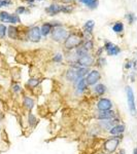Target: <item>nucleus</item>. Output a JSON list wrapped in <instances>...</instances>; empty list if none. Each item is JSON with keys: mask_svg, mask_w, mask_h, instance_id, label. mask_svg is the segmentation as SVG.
I'll list each match as a JSON object with an SVG mask.
<instances>
[{"mask_svg": "<svg viewBox=\"0 0 137 154\" xmlns=\"http://www.w3.org/2000/svg\"><path fill=\"white\" fill-rule=\"evenodd\" d=\"M84 79H86V82L88 84V86H94L97 83H99V81L101 79V74L99 70H96V69L90 70L88 75L84 77Z\"/></svg>", "mask_w": 137, "mask_h": 154, "instance_id": "6", "label": "nucleus"}, {"mask_svg": "<svg viewBox=\"0 0 137 154\" xmlns=\"http://www.w3.org/2000/svg\"><path fill=\"white\" fill-rule=\"evenodd\" d=\"M94 28V22L93 21H88L84 25V32L88 34H91Z\"/></svg>", "mask_w": 137, "mask_h": 154, "instance_id": "23", "label": "nucleus"}, {"mask_svg": "<svg viewBox=\"0 0 137 154\" xmlns=\"http://www.w3.org/2000/svg\"><path fill=\"white\" fill-rule=\"evenodd\" d=\"M11 3V0H0V7L9 5Z\"/></svg>", "mask_w": 137, "mask_h": 154, "instance_id": "31", "label": "nucleus"}, {"mask_svg": "<svg viewBox=\"0 0 137 154\" xmlns=\"http://www.w3.org/2000/svg\"><path fill=\"white\" fill-rule=\"evenodd\" d=\"M97 4H98V1H97V0H93V1H92L88 6H90V7H92V8H93V7L97 6Z\"/></svg>", "mask_w": 137, "mask_h": 154, "instance_id": "34", "label": "nucleus"}, {"mask_svg": "<svg viewBox=\"0 0 137 154\" xmlns=\"http://www.w3.org/2000/svg\"><path fill=\"white\" fill-rule=\"evenodd\" d=\"M94 63H95V60L88 53L84 54V56L79 57L76 64L78 65V67H87V68H90L91 66L94 65Z\"/></svg>", "mask_w": 137, "mask_h": 154, "instance_id": "8", "label": "nucleus"}, {"mask_svg": "<svg viewBox=\"0 0 137 154\" xmlns=\"http://www.w3.org/2000/svg\"><path fill=\"white\" fill-rule=\"evenodd\" d=\"M66 79L68 81H70L72 83H76L78 81V75H76V68H71L68 69L66 72Z\"/></svg>", "mask_w": 137, "mask_h": 154, "instance_id": "17", "label": "nucleus"}, {"mask_svg": "<svg viewBox=\"0 0 137 154\" xmlns=\"http://www.w3.org/2000/svg\"><path fill=\"white\" fill-rule=\"evenodd\" d=\"M53 39L55 41L60 42V41H63L64 39H66L68 37V34H67V31L62 27H57L53 30Z\"/></svg>", "mask_w": 137, "mask_h": 154, "instance_id": "9", "label": "nucleus"}, {"mask_svg": "<svg viewBox=\"0 0 137 154\" xmlns=\"http://www.w3.org/2000/svg\"><path fill=\"white\" fill-rule=\"evenodd\" d=\"M11 91H12V93H14V94L19 95V94H21L22 91H23V88H22L19 83H14L11 85Z\"/></svg>", "mask_w": 137, "mask_h": 154, "instance_id": "24", "label": "nucleus"}, {"mask_svg": "<svg viewBox=\"0 0 137 154\" xmlns=\"http://www.w3.org/2000/svg\"><path fill=\"white\" fill-rule=\"evenodd\" d=\"M27 123H28L30 128H36V125H38V119H37L35 114L32 112H28V114H27Z\"/></svg>", "mask_w": 137, "mask_h": 154, "instance_id": "18", "label": "nucleus"}, {"mask_svg": "<svg viewBox=\"0 0 137 154\" xmlns=\"http://www.w3.org/2000/svg\"><path fill=\"white\" fill-rule=\"evenodd\" d=\"M62 60H63V54H55V57H54V61L56 62V63H61Z\"/></svg>", "mask_w": 137, "mask_h": 154, "instance_id": "30", "label": "nucleus"}, {"mask_svg": "<svg viewBox=\"0 0 137 154\" xmlns=\"http://www.w3.org/2000/svg\"><path fill=\"white\" fill-rule=\"evenodd\" d=\"M51 29H52V25L51 24H44L43 26L41 27V29H40L41 35L46 36L49 32H51Z\"/></svg>", "mask_w": 137, "mask_h": 154, "instance_id": "22", "label": "nucleus"}, {"mask_svg": "<svg viewBox=\"0 0 137 154\" xmlns=\"http://www.w3.org/2000/svg\"><path fill=\"white\" fill-rule=\"evenodd\" d=\"M96 109L97 111H107L113 109V103L110 99L105 98V97H101L98 99L96 103Z\"/></svg>", "mask_w": 137, "mask_h": 154, "instance_id": "4", "label": "nucleus"}, {"mask_svg": "<svg viewBox=\"0 0 137 154\" xmlns=\"http://www.w3.org/2000/svg\"><path fill=\"white\" fill-rule=\"evenodd\" d=\"M41 38V32L38 27H33L28 32V39L32 42H38Z\"/></svg>", "mask_w": 137, "mask_h": 154, "instance_id": "11", "label": "nucleus"}, {"mask_svg": "<svg viewBox=\"0 0 137 154\" xmlns=\"http://www.w3.org/2000/svg\"><path fill=\"white\" fill-rule=\"evenodd\" d=\"M39 84H40V80L37 78H30L28 80V82H27V85H28L31 89L36 88Z\"/></svg>", "mask_w": 137, "mask_h": 154, "instance_id": "20", "label": "nucleus"}, {"mask_svg": "<svg viewBox=\"0 0 137 154\" xmlns=\"http://www.w3.org/2000/svg\"><path fill=\"white\" fill-rule=\"evenodd\" d=\"M6 34V27L4 25H0V38H4Z\"/></svg>", "mask_w": 137, "mask_h": 154, "instance_id": "29", "label": "nucleus"}, {"mask_svg": "<svg viewBox=\"0 0 137 154\" xmlns=\"http://www.w3.org/2000/svg\"><path fill=\"white\" fill-rule=\"evenodd\" d=\"M92 91H93L94 95L97 96L98 98H101V97H103L106 94V91H107V88H106L105 84H103V83H97L96 85L93 86Z\"/></svg>", "mask_w": 137, "mask_h": 154, "instance_id": "14", "label": "nucleus"}, {"mask_svg": "<svg viewBox=\"0 0 137 154\" xmlns=\"http://www.w3.org/2000/svg\"><path fill=\"white\" fill-rule=\"evenodd\" d=\"M8 23H11V24H18L20 23V18L17 14H11L9 17V21Z\"/></svg>", "mask_w": 137, "mask_h": 154, "instance_id": "27", "label": "nucleus"}, {"mask_svg": "<svg viewBox=\"0 0 137 154\" xmlns=\"http://www.w3.org/2000/svg\"><path fill=\"white\" fill-rule=\"evenodd\" d=\"M118 123H121V119H119V116H116V117L113 119H107V120H98L97 125H98L99 130L108 131L113 126L118 125Z\"/></svg>", "mask_w": 137, "mask_h": 154, "instance_id": "5", "label": "nucleus"}, {"mask_svg": "<svg viewBox=\"0 0 137 154\" xmlns=\"http://www.w3.org/2000/svg\"><path fill=\"white\" fill-rule=\"evenodd\" d=\"M126 131V125L124 123H118L108 131V134L110 136H119V135H124Z\"/></svg>", "mask_w": 137, "mask_h": 154, "instance_id": "13", "label": "nucleus"}, {"mask_svg": "<svg viewBox=\"0 0 137 154\" xmlns=\"http://www.w3.org/2000/svg\"><path fill=\"white\" fill-rule=\"evenodd\" d=\"M25 11V8L24 7H19L18 9H17V14H23V12Z\"/></svg>", "mask_w": 137, "mask_h": 154, "instance_id": "35", "label": "nucleus"}, {"mask_svg": "<svg viewBox=\"0 0 137 154\" xmlns=\"http://www.w3.org/2000/svg\"><path fill=\"white\" fill-rule=\"evenodd\" d=\"M126 96H127V103H128L129 112L132 116L137 115V108L135 103V95H134L133 88L131 86H126Z\"/></svg>", "mask_w": 137, "mask_h": 154, "instance_id": "2", "label": "nucleus"}, {"mask_svg": "<svg viewBox=\"0 0 137 154\" xmlns=\"http://www.w3.org/2000/svg\"><path fill=\"white\" fill-rule=\"evenodd\" d=\"M22 105L28 112H31L34 107H35V101H34V99L32 97L24 95L22 97Z\"/></svg>", "mask_w": 137, "mask_h": 154, "instance_id": "10", "label": "nucleus"}, {"mask_svg": "<svg viewBox=\"0 0 137 154\" xmlns=\"http://www.w3.org/2000/svg\"><path fill=\"white\" fill-rule=\"evenodd\" d=\"M0 133H1V126H0Z\"/></svg>", "mask_w": 137, "mask_h": 154, "instance_id": "43", "label": "nucleus"}, {"mask_svg": "<svg viewBox=\"0 0 137 154\" xmlns=\"http://www.w3.org/2000/svg\"><path fill=\"white\" fill-rule=\"evenodd\" d=\"M133 154H137V147L134 148V150H133Z\"/></svg>", "mask_w": 137, "mask_h": 154, "instance_id": "40", "label": "nucleus"}, {"mask_svg": "<svg viewBox=\"0 0 137 154\" xmlns=\"http://www.w3.org/2000/svg\"><path fill=\"white\" fill-rule=\"evenodd\" d=\"M18 29L14 26H11L8 28V36L11 39H18Z\"/></svg>", "mask_w": 137, "mask_h": 154, "instance_id": "21", "label": "nucleus"}, {"mask_svg": "<svg viewBox=\"0 0 137 154\" xmlns=\"http://www.w3.org/2000/svg\"><path fill=\"white\" fill-rule=\"evenodd\" d=\"M81 38L78 35H76V34H71V35H69L65 39V42H64V46H65V48L68 49V51L78 48V46H81Z\"/></svg>", "mask_w": 137, "mask_h": 154, "instance_id": "3", "label": "nucleus"}, {"mask_svg": "<svg viewBox=\"0 0 137 154\" xmlns=\"http://www.w3.org/2000/svg\"><path fill=\"white\" fill-rule=\"evenodd\" d=\"M46 11L51 14H56L60 11L69 12V11H71V8H69V7H67V6H59V5H55V4H53V5H51L49 8H46Z\"/></svg>", "mask_w": 137, "mask_h": 154, "instance_id": "15", "label": "nucleus"}, {"mask_svg": "<svg viewBox=\"0 0 137 154\" xmlns=\"http://www.w3.org/2000/svg\"><path fill=\"white\" fill-rule=\"evenodd\" d=\"M62 1H63L64 3H69V2H71L72 0H62Z\"/></svg>", "mask_w": 137, "mask_h": 154, "instance_id": "39", "label": "nucleus"}, {"mask_svg": "<svg viewBox=\"0 0 137 154\" xmlns=\"http://www.w3.org/2000/svg\"><path fill=\"white\" fill-rule=\"evenodd\" d=\"M132 67V65H131V62H129V63H127V65H126V68L127 69H130Z\"/></svg>", "mask_w": 137, "mask_h": 154, "instance_id": "38", "label": "nucleus"}, {"mask_svg": "<svg viewBox=\"0 0 137 154\" xmlns=\"http://www.w3.org/2000/svg\"><path fill=\"white\" fill-rule=\"evenodd\" d=\"M75 85H76V88H75L76 91H78L79 95L86 93V91L89 89V86H88V84H87L86 79H84V78H81V79H79L78 82L75 83Z\"/></svg>", "mask_w": 137, "mask_h": 154, "instance_id": "16", "label": "nucleus"}, {"mask_svg": "<svg viewBox=\"0 0 137 154\" xmlns=\"http://www.w3.org/2000/svg\"><path fill=\"white\" fill-rule=\"evenodd\" d=\"M128 19H129V23H133L134 20H135V17H134L133 14H128Z\"/></svg>", "mask_w": 137, "mask_h": 154, "instance_id": "33", "label": "nucleus"}, {"mask_svg": "<svg viewBox=\"0 0 137 154\" xmlns=\"http://www.w3.org/2000/svg\"><path fill=\"white\" fill-rule=\"evenodd\" d=\"M113 30L116 33H121L122 31L124 30V26H123V24L122 23H116L113 26Z\"/></svg>", "mask_w": 137, "mask_h": 154, "instance_id": "25", "label": "nucleus"}, {"mask_svg": "<svg viewBox=\"0 0 137 154\" xmlns=\"http://www.w3.org/2000/svg\"><path fill=\"white\" fill-rule=\"evenodd\" d=\"M98 154H109V153H106V152H104V151H103V152H101V153H98Z\"/></svg>", "mask_w": 137, "mask_h": 154, "instance_id": "41", "label": "nucleus"}, {"mask_svg": "<svg viewBox=\"0 0 137 154\" xmlns=\"http://www.w3.org/2000/svg\"><path fill=\"white\" fill-rule=\"evenodd\" d=\"M97 64H98V66H102L103 64H105V59L99 58L98 60H97Z\"/></svg>", "mask_w": 137, "mask_h": 154, "instance_id": "32", "label": "nucleus"}, {"mask_svg": "<svg viewBox=\"0 0 137 154\" xmlns=\"http://www.w3.org/2000/svg\"><path fill=\"white\" fill-rule=\"evenodd\" d=\"M9 17H11V14H7L6 11H2L1 14H0V20H1L2 22H8Z\"/></svg>", "mask_w": 137, "mask_h": 154, "instance_id": "26", "label": "nucleus"}, {"mask_svg": "<svg viewBox=\"0 0 137 154\" xmlns=\"http://www.w3.org/2000/svg\"><path fill=\"white\" fill-rule=\"evenodd\" d=\"M83 48L86 49L87 51H91V49H93L94 48V45H93V42H92L91 40H88L86 42V43L83 45Z\"/></svg>", "mask_w": 137, "mask_h": 154, "instance_id": "28", "label": "nucleus"}, {"mask_svg": "<svg viewBox=\"0 0 137 154\" xmlns=\"http://www.w3.org/2000/svg\"><path fill=\"white\" fill-rule=\"evenodd\" d=\"M124 135H119V136H110L109 138L106 139L102 144V148L103 151L109 154H114L116 151L119 150V146L121 144L122 140H123Z\"/></svg>", "mask_w": 137, "mask_h": 154, "instance_id": "1", "label": "nucleus"}, {"mask_svg": "<svg viewBox=\"0 0 137 154\" xmlns=\"http://www.w3.org/2000/svg\"><path fill=\"white\" fill-rule=\"evenodd\" d=\"M90 72V68H87V67H78L76 68V75H78V80L81 78H84L88 73Z\"/></svg>", "mask_w": 137, "mask_h": 154, "instance_id": "19", "label": "nucleus"}, {"mask_svg": "<svg viewBox=\"0 0 137 154\" xmlns=\"http://www.w3.org/2000/svg\"><path fill=\"white\" fill-rule=\"evenodd\" d=\"M104 49L106 51L108 56H116L121 53V48L119 46H116V44L111 43V42H106L104 45Z\"/></svg>", "mask_w": 137, "mask_h": 154, "instance_id": "12", "label": "nucleus"}, {"mask_svg": "<svg viewBox=\"0 0 137 154\" xmlns=\"http://www.w3.org/2000/svg\"><path fill=\"white\" fill-rule=\"evenodd\" d=\"M118 154H127L126 153V150L124 148H121V149H119L118 150Z\"/></svg>", "mask_w": 137, "mask_h": 154, "instance_id": "36", "label": "nucleus"}, {"mask_svg": "<svg viewBox=\"0 0 137 154\" xmlns=\"http://www.w3.org/2000/svg\"><path fill=\"white\" fill-rule=\"evenodd\" d=\"M119 116L113 109L107 111H97L95 113V118L97 120H107V119H113Z\"/></svg>", "mask_w": 137, "mask_h": 154, "instance_id": "7", "label": "nucleus"}, {"mask_svg": "<svg viewBox=\"0 0 137 154\" xmlns=\"http://www.w3.org/2000/svg\"><path fill=\"white\" fill-rule=\"evenodd\" d=\"M27 1H28V2H33L34 0H27Z\"/></svg>", "mask_w": 137, "mask_h": 154, "instance_id": "42", "label": "nucleus"}, {"mask_svg": "<svg viewBox=\"0 0 137 154\" xmlns=\"http://www.w3.org/2000/svg\"><path fill=\"white\" fill-rule=\"evenodd\" d=\"M81 2H83V3H84V4H87V5H89L90 3H91L92 1H93V0H81Z\"/></svg>", "mask_w": 137, "mask_h": 154, "instance_id": "37", "label": "nucleus"}]
</instances>
